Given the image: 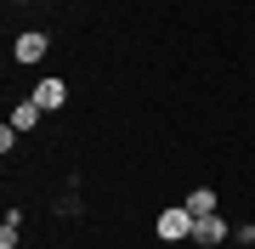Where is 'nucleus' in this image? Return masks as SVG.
Instances as JSON below:
<instances>
[{
    "label": "nucleus",
    "mask_w": 255,
    "mask_h": 249,
    "mask_svg": "<svg viewBox=\"0 0 255 249\" xmlns=\"http://www.w3.org/2000/svg\"><path fill=\"white\" fill-rule=\"evenodd\" d=\"M153 232H159V244H182V238H193V210H187V204L159 210V215H153Z\"/></svg>",
    "instance_id": "obj_1"
},
{
    "label": "nucleus",
    "mask_w": 255,
    "mask_h": 249,
    "mask_svg": "<svg viewBox=\"0 0 255 249\" xmlns=\"http://www.w3.org/2000/svg\"><path fill=\"white\" fill-rule=\"evenodd\" d=\"M46 51H51V34H46V28H23V34L11 40V63H17V68L46 63Z\"/></svg>",
    "instance_id": "obj_2"
},
{
    "label": "nucleus",
    "mask_w": 255,
    "mask_h": 249,
    "mask_svg": "<svg viewBox=\"0 0 255 249\" xmlns=\"http://www.w3.org/2000/svg\"><path fill=\"white\" fill-rule=\"evenodd\" d=\"M227 238H233V232H227L221 215H193V244H199V249H221Z\"/></svg>",
    "instance_id": "obj_3"
},
{
    "label": "nucleus",
    "mask_w": 255,
    "mask_h": 249,
    "mask_svg": "<svg viewBox=\"0 0 255 249\" xmlns=\"http://www.w3.org/2000/svg\"><path fill=\"white\" fill-rule=\"evenodd\" d=\"M28 102H40L46 113H63L68 108V80H34V96Z\"/></svg>",
    "instance_id": "obj_4"
},
{
    "label": "nucleus",
    "mask_w": 255,
    "mask_h": 249,
    "mask_svg": "<svg viewBox=\"0 0 255 249\" xmlns=\"http://www.w3.org/2000/svg\"><path fill=\"white\" fill-rule=\"evenodd\" d=\"M182 204H187L193 215H216V204H221V198H216V187H193V193H187Z\"/></svg>",
    "instance_id": "obj_5"
},
{
    "label": "nucleus",
    "mask_w": 255,
    "mask_h": 249,
    "mask_svg": "<svg viewBox=\"0 0 255 249\" xmlns=\"http://www.w3.org/2000/svg\"><path fill=\"white\" fill-rule=\"evenodd\" d=\"M40 113H46V108H40V102H17V108H11V125H17L23 136H28V130L40 125Z\"/></svg>",
    "instance_id": "obj_6"
},
{
    "label": "nucleus",
    "mask_w": 255,
    "mask_h": 249,
    "mask_svg": "<svg viewBox=\"0 0 255 249\" xmlns=\"http://www.w3.org/2000/svg\"><path fill=\"white\" fill-rule=\"evenodd\" d=\"M17 232H23V215L6 210V227H0V249H17Z\"/></svg>",
    "instance_id": "obj_7"
},
{
    "label": "nucleus",
    "mask_w": 255,
    "mask_h": 249,
    "mask_svg": "<svg viewBox=\"0 0 255 249\" xmlns=\"http://www.w3.org/2000/svg\"><path fill=\"white\" fill-rule=\"evenodd\" d=\"M17 136H23L17 125H0V153H11V148H17Z\"/></svg>",
    "instance_id": "obj_8"
},
{
    "label": "nucleus",
    "mask_w": 255,
    "mask_h": 249,
    "mask_svg": "<svg viewBox=\"0 0 255 249\" xmlns=\"http://www.w3.org/2000/svg\"><path fill=\"white\" fill-rule=\"evenodd\" d=\"M17 6H23V0H17Z\"/></svg>",
    "instance_id": "obj_9"
}]
</instances>
